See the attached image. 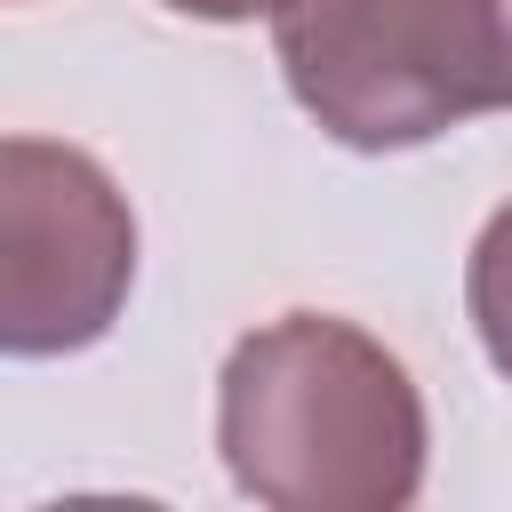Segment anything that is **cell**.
<instances>
[{"label": "cell", "instance_id": "3", "mask_svg": "<svg viewBox=\"0 0 512 512\" xmlns=\"http://www.w3.org/2000/svg\"><path fill=\"white\" fill-rule=\"evenodd\" d=\"M136 288V216L120 184L48 136L0 144V344L56 360L112 336Z\"/></svg>", "mask_w": 512, "mask_h": 512}, {"label": "cell", "instance_id": "1", "mask_svg": "<svg viewBox=\"0 0 512 512\" xmlns=\"http://www.w3.org/2000/svg\"><path fill=\"white\" fill-rule=\"evenodd\" d=\"M216 448L264 512H400L424 488L416 376L336 312H280L224 352Z\"/></svg>", "mask_w": 512, "mask_h": 512}, {"label": "cell", "instance_id": "2", "mask_svg": "<svg viewBox=\"0 0 512 512\" xmlns=\"http://www.w3.org/2000/svg\"><path fill=\"white\" fill-rule=\"evenodd\" d=\"M288 96L344 152H408L480 112H512L504 0H280Z\"/></svg>", "mask_w": 512, "mask_h": 512}, {"label": "cell", "instance_id": "4", "mask_svg": "<svg viewBox=\"0 0 512 512\" xmlns=\"http://www.w3.org/2000/svg\"><path fill=\"white\" fill-rule=\"evenodd\" d=\"M464 304H472V328H480V352L488 368L512 384V200L480 224L472 240V264H464Z\"/></svg>", "mask_w": 512, "mask_h": 512}, {"label": "cell", "instance_id": "5", "mask_svg": "<svg viewBox=\"0 0 512 512\" xmlns=\"http://www.w3.org/2000/svg\"><path fill=\"white\" fill-rule=\"evenodd\" d=\"M176 16H200V24H248V16H272L280 0H160Z\"/></svg>", "mask_w": 512, "mask_h": 512}, {"label": "cell", "instance_id": "6", "mask_svg": "<svg viewBox=\"0 0 512 512\" xmlns=\"http://www.w3.org/2000/svg\"><path fill=\"white\" fill-rule=\"evenodd\" d=\"M504 16H512V0H504Z\"/></svg>", "mask_w": 512, "mask_h": 512}]
</instances>
